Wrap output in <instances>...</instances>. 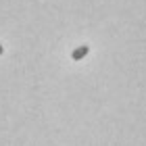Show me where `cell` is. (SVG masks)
<instances>
[{
	"label": "cell",
	"instance_id": "cell-1",
	"mask_svg": "<svg viewBox=\"0 0 146 146\" xmlns=\"http://www.w3.org/2000/svg\"><path fill=\"white\" fill-rule=\"evenodd\" d=\"M88 52H90L88 46H79V48H75V50L71 52V58H73V61H79V58H84Z\"/></svg>",
	"mask_w": 146,
	"mask_h": 146
},
{
	"label": "cell",
	"instance_id": "cell-2",
	"mask_svg": "<svg viewBox=\"0 0 146 146\" xmlns=\"http://www.w3.org/2000/svg\"><path fill=\"white\" fill-rule=\"evenodd\" d=\"M2 52H4V48H2V44H0V54H2Z\"/></svg>",
	"mask_w": 146,
	"mask_h": 146
}]
</instances>
